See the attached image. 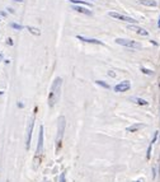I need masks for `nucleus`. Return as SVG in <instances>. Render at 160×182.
Masks as SVG:
<instances>
[{
  "label": "nucleus",
  "mask_w": 160,
  "mask_h": 182,
  "mask_svg": "<svg viewBox=\"0 0 160 182\" xmlns=\"http://www.w3.org/2000/svg\"><path fill=\"white\" fill-rule=\"evenodd\" d=\"M61 87H62V78L57 77L53 80L51 89H50V94H48V107H55V104L57 103V101L60 99L61 95Z\"/></svg>",
  "instance_id": "nucleus-1"
},
{
  "label": "nucleus",
  "mask_w": 160,
  "mask_h": 182,
  "mask_svg": "<svg viewBox=\"0 0 160 182\" xmlns=\"http://www.w3.org/2000/svg\"><path fill=\"white\" fill-rule=\"evenodd\" d=\"M65 126H66V120L64 116L59 117V121H57V134H56V139H55V143H56V152H59L61 149V144H62V139H64V133H65Z\"/></svg>",
  "instance_id": "nucleus-2"
},
{
  "label": "nucleus",
  "mask_w": 160,
  "mask_h": 182,
  "mask_svg": "<svg viewBox=\"0 0 160 182\" xmlns=\"http://www.w3.org/2000/svg\"><path fill=\"white\" fill-rule=\"evenodd\" d=\"M116 44L125 46L127 49H131V50H138V49L142 47L140 42L133 41V40H129V38H116Z\"/></svg>",
  "instance_id": "nucleus-3"
},
{
  "label": "nucleus",
  "mask_w": 160,
  "mask_h": 182,
  "mask_svg": "<svg viewBox=\"0 0 160 182\" xmlns=\"http://www.w3.org/2000/svg\"><path fill=\"white\" fill-rule=\"evenodd\" d=\"M43 126H39V133H38V143H37V149H36V154L41 155L43 153V140H45V135H43Z\"/></svg>",
  "instance_id": "nucleus-4"
},
{
  "label": "nucleus",
  "mask_w": 160,
  "mask_h": 182,
  "mask_svg": "<svg viewBox=\"0 0 160 182\" xmlns=\"http://www.w3.org/2000/svg\"><path fill=\"white\" fill-rule=\"evenodd\" d=\"M33 126H35V117H31L28 127H27V139H26V148L29 149L31 142H32V133H33Z\"/></svg>",
  "instance_id": "nucleus-5"
},
{
  "label": "nucleus",
  "mask_w": 160,
  "mask_h": 182,
  "mask_svg": "<svg viewBox=\"0 0 160 182\" xmlns=\"http://www.w3.org/2000/svg\"><path fill=\"white\" fill-rule=\"evenodd\" d=\"M108 15H109V17H112V18L118 19V20H123V22L130 23V24H135V23H137V20H136V19H133V18H131V17H127V15H123V14L114 13V12L108 13Z\"/></svg>",
  "instance_id": "nucleus-6"
},
{
  "label": "nucleus",
  "mask_w": 160,
  "mask_h": 182,
  "mask_svg": "<svg viewBox=\"0 0 160 182\" xmlns=\"http://www.w3.org/2000/svg\"><path fill=\"white\" fill-rule=\"evenodd\" d=\"M130 88H131V83L129 82V80H123V82H121V83H118L117 85H114V92H117V93H125V92H127V91H130Z\"/></svg>",
  "instance_id": "nucleus-7"
},
{
  "label": "nucleus",
  "mask_w": 160,
  "mask_h": 182,
  "mask_svg": "<svg viewBox=\"0 0 160 182\" xmlns=\"http://www.w3.org/2000/svg\"><path fill=\"white\" fill-rule=\"evenodd\" d=\"M76 38L78 40H80V41H83V42H87V44H93V45H104L102 41H99V40H97V38H88V37H84V36H80V35H78L76 36Z\"/></svg>",
  "instance_id": "nucleus-8"
},
{
  "label": "nucleus",
  "mask_w": 160,
  "mask_h": 182,
  "mask_svg": "<svg viewBox=\"0 0 160 182\" xmlns=\"http://www.w3.org/2000/svg\"><path fill=\"white\" fill-rule=\"evenodd\" d=\"M127 28H129L130 31L136 32L137 35H141V36H149V32H147L146 29H144V28H141V27H137V26H135V24H129V26H127Z\"/></svg>",
  "instance_id": "nucleus-9"
},
{
  "label": "nucleus",
  "mask_w": 160,
  "mask_h": 182,
  "mask_svg": "<svg viewBox=\"0 0 160 182\" xmlns=\"http://www.w3.org/2000/svg\"><path fill=\"white\" fill-rule=\"evenodd\" d=\"M144 127H145L144 124H132L131 126H127L126 127V131H129V133H136L138 130L144 129Z\"/></svg>",
  "instance_id": "nucleus-10"
},
{
  "label": "nucleus",
  "mask_w": 160,
  "mask_h": 182,
  "mask_svg": "<svg viewBox=\"0 0 160 182\" xmlns=\"http://www.w3.org/2000/svg\"><path fill=\"white\" fill-rule=\"evenodd\" d=\"M72 9H74V10H76L78 13H81V14H85V15H92V14H93L89 9L83 8V6H80V5H74Z\"/></svg>",
  "instance_id": "nucleus-11"
},
{
  "label": "nucleus",
  "mask_w": 160,
  "mask_h": 182,
  "mask_svg": "<svg viewBox=\"0 0 160 182\" xmlns=\"http://www.w3.org/2000/svg\"><path fill=\"white\" fill-rule=\"evenodd\" d=\"M130 101L133 102V103H136V104H138V106H147V104H149V102H147L146 99L138 98V97H131Z\"/></svg>",
  "instance_id": "nucleus-12"
},
{
  "label": "nucleus",
  "mask_w": 160,
  "mask_h": 182,
  "mask_svg": "<svg viewBox=\"0 0 160 182\" xmlns=\"http://www.w3.org/2000/svg\"><path fill=\"white\" fill-rule=\"evenodd\" d=\"M138 2H140V4H142L145 6H153V8L158 6V2H156V0H138Z\"/></svg>",
  "instance_id": "nucleus-13"
},
{
  "label": "nucleus",
  "mask_w": 160,
  "mask_h": 182,
  "mask_svg": "<svg viewBox=\"0 0 160 182\" xmlns=\"http://www.w3.org/2000/svg\"><path fill=\"white\" fill-rule=\"evenodd\" d=\"M27 29L31 32L32 35H35V36H39L41 35V31L38 29V28H36V27H32V26H28L27 27Z\"/></svg>",
  "instance_id": "nucleus-14"
},
{
  "label": "nucleus",
  "mask_w": 160,
  "mask_h": 182,
  "mask_svg": "<svg viewBox=\"0 0 160 182\" xmlns=\"http://www.w3.org/2000/svg\"><path fill=\"white\" fill-rule=\"evenodd\" d=\"M69 2L72 3V4H79V5H88V6H92L90 3H88V2H83V0H69Z\"/></svg>",
  "instance_id": "nucleus-15"
},
{
  "label": "nucleus",
  "mask_w": 160,
  "mask_h": 182,
  "mask_svg": "<svg viewBox=\"0 0 160 182\" xmlns=\"http://www.w3.org/2000/svg\"><path fill=\"white\" fill-rule=\"evenodd\" d=\"M95 83H97L98 85H101V87H103L104 89H109V88H111L109 84H107L104 80H95Z\"/></svg>",
  "instance_id": "nucleus-16"
},
{
  "label": "nucleus",
  "mask_w": 160,
  "mask_h": 182,
  "mask_svg": "<svg viewBox=\"0 0 160 182\" xmlns=\"http://www.w3.org/2000/svg\"><path fill=\"white\" fill-rule=\"evenodd\" d=\"M151 149H153V145L150 144L147 148V152H146V159H150L151 158Z\"/></svg>",
  "instance_id": "nucleus-17"
},
{
  "label": "nucleus",
  "mask_w": 160,
  "mask_h": 182,
  "mask_svg": "<svg viewBox=\"0 0 160 182\" xmlns=\"http://www.w3.org/2000/svg\"><path fill=\"white\" fill-rule=\"evenodd\" d=\"M10 27L14 28V29H18V31L23 29V26H20V24H18V23H10Z\"/></svg>",
  "instance_id": "nucleus-18"
},
{
  "label": "nucleus",
  "mask_w": 160,
  "mask_h": 182,
  "mask_svg": "<svg viewBox=\"0 0 160 182\" xmlns=\"http://www.w3.org/2000/svg\"><path fill=\"white\" fill-rule=\"evenodd\" d=\"M59 182H66V173H65V172H62V173L60 175Z\"/></svg>",
  "instance_id": "nucleus-19"
},
{
  "label": "nucleus",
  "mask_w": 160,
  "mask_h": 182,
  "mask_svg": "<svg viewBox=\"0 0 160 182\" xmlns=\"http://www.w3.org/2000/svg\"><path fill=\"white\" fill-rule=\"evenodd\" d=\"M158 135H159V131H155V133H154V138H153V140L150 142V144H151V145H153V144L158 140Z\"/></svg>",
  "instance_id": "nucleus-20"
},
{
  "label": "nucleus",
  "mask_w": 160,
  "mask_h": 182,
  "mask_svg": "<svg viewBox=\"0 0 160 182\" xmlns=\"http://www.w3.org/2000/svg\"><path fill=\"white\" fill-rule=\"evenodd\" d=\"M141 71H142L144 74H147V75H151V74H153V71H151V70L145 69V68H141Z\"/></svg>",
  "instance_id": "nucleus-21"
},
{
  "label": "nucleus",
  "mask_w": 160,
  "mask_h": 182,
  "mask_svg": "<svg viewBox=\"0 0 160 182\" xmlns=\"http://www.w3.org/2000/svg\"><path fill=\"white\" fill-rule=\"evenodd\" d=\"M108 77H111V78H116V73H114L113 70H109V71H108Z\"/></svg>",
  "instance_id": "nucleus-22"
},
{
  "label": "nucleus",
  "mask_w": 160,
  "mask_h": 182,
  "mask_svg": "<svg viewBox=\"0 0 160 182\" xmlns=\"http://www.w3.org/2000/svg\"><path fill=\"white\" fill-rule=\"evenodd\" d=\"M6 45H9V46H13V45H14L13 40H12V38H8V40H6Z\"/></svg>",
  "instance_id": "nucleus-23"
},
{
  "label": "nucleus",
  "mask_w": 160,
  "mask_h": 182,
  "mask_svg": "<svg viewBox=\"0 0 160 182\" xmlns=\"http://www.w3.org/2000/svg\"><path fill=\"white\" fill-rule=\"evenodd\" d=\"M153 178H156V168L153 167Z\"/></svg>",
  "instance_id": "nucleus-24"
},
{
  "label": "nucleus",
  "mask_w": 160,
  "mask_h": 182,
  "mask_svg": "<svg viewBox=\"0 0 160 182\" xmlns=\"http://www.w3.org/2000/svg\"><path fill=\"white\" fill-rule=\"evenodd\" d=\"M6 10H8V12H9V13H12V14H14V9H13V8H6Z\"/></svg>",
  "instance_id": "nucleus-25"
},
{
  "label": "nucleus",
  "mask_w": 160,
  "mask_h": 182,
  "mask_svg": "<svg viewBox=\"0 0 160 182\" xmlns=\"http://www.w3.org/2000/svg\"><path fill=\"white\" fill-rule=\"evenodd\" d=\"M18 107H19V108H23V107H24V104L22 103V102H18V104H17Z\"/></svg>",
  "instance_id": "nucleus-26"
},
{
  "label": "nucleus",
  "mask_w": 160,
  "mask_h": 182,
  "mask_svg": "<svg viewBox=\"0 0 160 182\" xmlns=\"http://www.w3.org/2000/svg\"><path fill=\"white\" fill-rule=\"evenodd\" d=\"M4 61V56H3V53H0V62Z\"/></svg>",
  "instance_id": "nucleus-27"
},
{
  "label": "nucleus",
  "mask_w": 160,
  "mask_h": 182,
  "mask_svg": "<svg viewBox=\"0 0 160 182\" xmlns=\"http://www.w3.org/2000/svg\"><path fill=\"white\" fill-rule=\"evenodd\" d=\"M14 2H17V3H23L24 0H14Z\"/></svg>",
  "instance_id": "nucleus-28"
},
{
  "label": "nucleus",
  "mask_w": 160,
  "mask_h": 182,
  "mask_svg": "<svg viewBox=\"0 0 160 182\" xmlns=\"http://www.w3.org/2000/svg\"><path fill=\"white\" fill-rule=\"evenodd\" d=\"M158 27L160 28V17H159V20H158Z\"/></svg>",
  "instance_id": "nucleus-29"
},
{
  "label": "nucleus",
  "mask_w": 160,
  "mask_h": 182,
  "mask_svg": "<svg viewBox=\"0 0 160 182\" xmlns=\"http://www.w3.org/2000/svg\"><path fill=\"white\" fill-rule=\"evenodd\" d=\"M135 182H142V180H137V181H135Z\"/></svg>",
  "instance_id": "nucleus-30"
}]
</instances>
